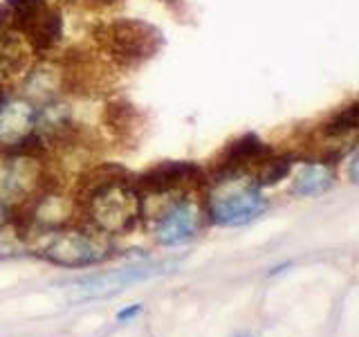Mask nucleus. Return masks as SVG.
I'll return each instance as SVG.
<instances>
[{"label":"nucleus","mask_w":359,"mask_h":337,"mask_svg":"<svg viewBox=\"0 0 359 337\" xmlns=\"http://www.w3.org/2000/svg\"><path fill=\"white\" fill-rule=\"evenodd\" d=\"M81 196L86 216L99 234H126L142 218V194L117 164L90 168L81 178Z\"/></svg>","instance_id":"nucleus-1"},{"label":"nucleus","mask_w":359,"mask_h":337,"mask_svg":"<svg viewBox=\"0 0 359 337\" xmlns=\"http://www.w3.org/2000/svg\"><path fill=\"white\" fill-rule=\"evenodd\" d=\"M95 43L117 70H133L160 54L164 34L146 20L115 18L97 27Z\"/></svg>","instance_id":"nucleus-2"},{"label":"nucleus","mask_w":359,"mask_h":337,"mask_svg":"<svg viewBox=\"0 0 359 337\" xmlns=\"http://www.w3.org/2000/svg\"><path fill=\"white\" fill-rule=\"evenodd\" d=\"M207 209L216 225L238 227L265 213L267 198L250 176H220L211 178Z\"/></svg>","instance_id":"nucleus-3"},{"label":"nucleus","mask_w":359,"mask_h":337,"mask_svg":"<svg viewBox=\"0 0 359 337\" xmlns=\"http://www.w3.org/2000/svg\"><path fill=\"white\" fill-rule=\"evenodd\" d=\"M34 254L63 267H86L101 263L110 254L108 243L99 232H83L72 227H50L34 234Z\"/></svg>","instance_id":"nucleus-4"},{"label":"nucleus","mask_w":359,"mask_h":337,"mask_svg":"<svg viewBox=\"0 0 359 337\" xmlns=\"http://www.w3.org/2000/svg\"><path fill=\"white\" fill-rule=\"evenodd\" d=\"M43 151L14 149L0 162V207L11 209L25 205L45 185Z\"/></svg>","instance_id":"nucleus-5"},{"label":"nucleus","mask_w":359,"mask_h":337,"mask_svg":"<svg viewBox=\"0 0 359 337\" xmlns=\"http://www.w3.org/2000/svg\"><path fill=\"white\" fill-rule=\"evenodd\" d=\"M175 265V261H164V263H140V265H128V267H119L115 272L108 275H97L74 284L72 290V299L74 301H88V299H104V297H112L121 292L123 288H128L133 284H140V281H146L151 277L171 272V267Z\"/></svg>","instance_id":"nucleus-6"},{"label":"nucleus","mask_w":359,"mask_h":337,"mask_svg":"<svg viewBox=\"0 0 359 337\" xmlns=\"http://www.w3.org/2000/svg\"><path fill=\"white\" fill-rule=\"evenodd\" d=\"M274 153V149L267 142H263L256 133H245L241 138L231 140L220 151L218 160H213V176H254L263 160H267Z\"/></svg>","instance_id":"nucleus-7"},{"label":"nucleus","mask_w":359,"mask_h":337,"mask_svg":"<svg viewBox=\"0 0 359 337\" xmlns=\"http://www.w3.org/2000/svg\"><path fill=\"white\" fill-rule=\"evenodd\" d=\"M202 168L194 162H177L166 160L151 166L149 171L142 173L140 180L135 183L140 194L157 198V196H171L175 191H182L189 185H198L202 180Z\"/></svg>","instance_id":"nucleus-8"},{"label":"nucleus","mask_w":359,"mask_h":337,"mask_svg":"<svg viewBox=\"0 0 359 337\" xmlns=\"http://www.w3.org/2000/svg\"><path fill=\"white\" fill-rule=\"evenodd\" d=\"M202 227V207L191 198H175L157 220V241L162 245H180L191 241Z\"/></svg>","instance_id":"nucleus-9"},{"label":"nucleus","mask_w":359,"mask_h":337,"mask_svg":"<svg viewBox=\"0 0 359 337\" xmlns=\"http://www.w3.org/2000/svg\"><path fill=\"white\" fill-rule=\"evenodd\" d=\"M36 128V104L27 97H5L0 101V144L16 149Z\"/></svg>","instance_id":"nucleus-10"},{"label":"nucleus","mask_w":359,"mask_h":337,"mask_svg":"<svg viewBox=\"0 0 359 337\" xmlns=\"http://www.w3.org/2000/svg\"><path fill=\"white\" fill-rule=\"evenodd\" d=\"M101 126L115 142H137L146 126L144 112L126 97H110L101 110Z\"/></svg>","instance_id":"nucleus-11"},{"label":"nucleus","mask_w":359,"mask_h":337,"mask_svg":"<svg viewBox=\"0 0 359 337\" xmlns=\"http://www.w3.org/2000/svg\"><path fill=\"white\" fill-rule=\"evenodd\" d=\"M292 183H294L292 185V191H294L297 196H303V198L321 196L323 191H328L334 183V168L328 162L308 160L297 168Z\"/></svg>","instance_id":"nucleus-12"},{"label":"nucleus","mask_w":359,"mask_h":337,"mask_svg":"<svg viewBox=\"0 0 359 337\" xmlns=\"http://www.w3.org/2000/svg\"><path fill=\"white\" fill-rule=\"evenodd\" d=\"M292 162H294V157L292 155H280V153H272L267 157V160H263L261 164H258V168L254 171L252 180L254 183L265 189V187H274L278 185L280 180H285L292 171Z\"/></svg>","instance_id":"nucleus-13"},{"label":"nucleus","mask_w":359,"mask_h":337,"mask_svg":"<svg viewBox=\"0 0 359 337\" xmlns=\"http://www.w3.org/2000/svg\"><path fill=\"white\" fill-rule=\"evenodd\" d=\"M16 252H18L16 241L11 239V236H7V234L0 232V261H5V258L14 256Z\"/></svg>","instance_id":"nucleus-14"},{"label":"nucleus","mask_w":359,"mask_h":337,"mask_svg":"<svg viewBox=\"0 0 359 337\" xmlns=\"http://www.w3.org/2000/svg\"><path fill=\"white\" fill-rule=\"evenodd\" d=\"M88 9H95V11H104V9H110V7H117L123 0H83Z\"/></svg>","instance_id":"nucleus-15"},{"label":"nucleus","mask_w":359,"mask_h":337,"mask_svg":"<svg viewBox=\"0 0 359 337\" xmlns=\"http://www.w3.org/2000/svg\"><path fill=\"white\" fill-rule=\"evenodd\" d=\"M140 312H142V303H133V306L117 312V322H130V319L137 317Z\"/></svg>","instance_id":"nucleus-16"},{"label":"nucleus","mask_w":359,"mask_h":337,"mask_svg":"<svg viewBox=\"0 0 359 337\" xmlns=\"http://www.w3.org/2000/svg\"><path fill=\"white\" fill-rule=\"evenodd\" d=\"M241 337H252V335H241Z\"/></svg>","instance_id":"nucleus-17"},{"label":"nucleus","mask_w":359,"mask_h":337,"mask_svg":"<svg viewBox=\"0 0 359 337\" xmlns=\"http://www.w3.org/2000/svg\"><path fill=\"white\" fill-rule=\"evenodd\" d=\"M67 3H70V0H67Z\"/></svg>","instance_id":"nucleus-18"}]
</instances>
